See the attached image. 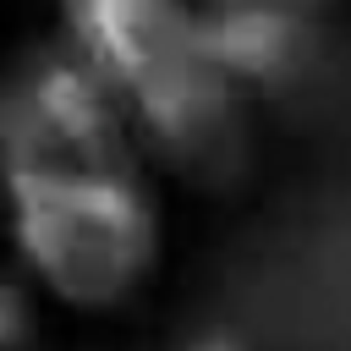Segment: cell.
I'll use <instances>...</instances> for the list:
<instances>
[{
    "mask_svg": "<svg viewBox=\"0 0 351 351\" xmlns=\"http://www.w3.org/2000/svg\"><path fill=\"white\" fill-rule=\"evenodd\" d=\"M258 5H291V11H307V16H313V11L329 5V0H258Z\"/></svg>",
    "mask_w": 351,
    "mask_h": 351,
    "instance_id": "obj_7",
    "label": "cell"
},
{
    "mask_svg": "<svg viewBox=\"0 0 351 351\" xmlns=\"http://www.w3.org/2000/svg\"><path fill=\"white\" fill-rule=\"evenodd\" d=\"M60 33L115 88L137 137L192 186L225 192L247 170L241 88L203 44V5L60 0Z\"/></svg>",
    "mask_w": 351,
    "mask_h": 351,
    "instance_id": "obj_1",
    "label": "cell"
},
{
    "mask_svg": "<svg viewBox=\"0 0 351 351\" xmlns=\"http://www.w3.org/2000/svg\"><path fill=\"white\" fill-rule=\"evenodd\" d=\"M33 340V307H27V285L11 280L0 296V351H27Z\"/></svg>",
    "mask_w": 351,
    "mask_h": 351,
    "instance_id": "obj_5",
    "label": "cell"
},
{
    "mask_svg": "<svg viewBox=\"0 0 351 351\" xmlns=\"http://www.w3.org/2000/svg\"><path fill=\"white\" fill-rule=\"evenodd\" d=\"M203 44L236 88H269L307 60L313 27H307V11H291V5L203 0Z\"/></svg>",
    "mask_w": 351,
    "mask_h": 351,
    "instance_id": "obj_4",
    "label": "cell"
},
{
    "mask_svg": "<svg viewBox=\"0 0 351 351\" xmlns=\"http://www.w3.org/2000/svg\"><path fill=\"white\" fill-rule=\"evenodd\" d=\"M11 236L27 280L71 313H110L159 263V208L143 176L5 165Z\"/></svg>",
    "mask_w": 351,
    "mask_h": 351,
    "instance_id": "obj_2",
    "label": "cell"
},
{
    "mask_svg": "<svg viewBox=\"0 0 351 351\" xmlns=\"http://www.w3.org/2000/svg\"><path fill=\"white\" fill-rule=\"evenodd\" d=\"M192 351H241V346H236L230 335H208V340H197Z\"/></svg>",
    "mask_w": 351,
    "mask_h": 351,
    "instance_id": "obj_6",
    "label": "cell"
},
{
    "mask_svg": "<svg viewBox=\"0 0 351 351\" xmlns=\"http://www.w3.org/2000/svg\"><path fill=\"white\" fill-rule=\"evenodd\" d=\"M5 165H60V170H121L143 176L137 126L115 88L71 49H33L0 104Z\"/></svg>",
    "mask_w": 351,
    "mask_h": 351,
    "instance_id": "obj_3",
    "label": "cell"
}]
</instances>
